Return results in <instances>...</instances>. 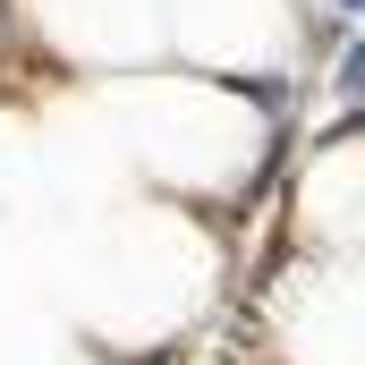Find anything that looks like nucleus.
<instances>
[{"mask_svg":"<svg viewBox=\"0 0 365 365\" xmlns=\"http://www.w3.org/2000/svg\"><path fill=\"white\" fill-rule=\"evenodd\" d=\"M340 102H365V43L340 51Z\"/></svg>","mask_w":365,"mask_h":365,"instance_id":"f257e3e1","label":"nucleus"},{"mask_svg":"<svg viewBox=\"0 0 365 365\" xmlns=\"http://www.w3.org/2000/svg\"><path fill=\"white\" fill-rule=\"evenodd\" d=\"M357 9H365V0H340V17H357Z\"/></svg>","mask_w":365,"mask_h":365,"instance_id":"f03ea898","label":"nucleus"}]
</instances>
